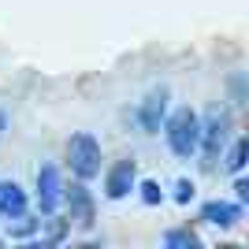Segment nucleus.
I'll list each match as a JSON object with an SVG mask.
<instances>
[{"label": "nucleus", "instance_id": "obj_9", "mask_svg": "<svg viewBox=\"0 0 249 249\" xmlns=\"http://www.w3.org/2000/svg\"><path fill=\"white\" fill-rule=\"evenodd\" d=\"M22 212H30V194H26V186L15 182V178H4V182H0V219H15V216H22Z\"/></svg>", "mask_w": 249, "mask_h": 249}, {"label": "nucleus", "instance_id": "obj_16", "mask_svg": "<svg viewBox=\"0 0 249 249\" xmlns=\"http://www.w3.org/2000/svg\"><path fill=\"white\" fill-rule=\"evenodd\" d=\"M171 197H175V205H190V201L197 197V186H194L190 178H178V182H175V194H171Z\"/></svg>", "mask_w": 249, "mask_h": 249}, {"label": "nucleus", "instance_id": "obj_2", "mask_svg": "<svg viewBox=\"0 0 249 249\" xmlns=\"http://www.w3.org/2000/svg\"><path fill=\"white\" fill-rule=\"evenodd\" d=\"M171 156L178 160H194L197 156V134H201V119L190 104H178V108H167L164 115V126H160Z\"/></svg>", "mask_w": 249, "mask_h": 249}, {"label": "nucleus", "instance_id": "obj_8", "mask_svg": "<svg viewBox=\"0 0 249 249\" xmlns=\"http://www.w3.org/2000/svg\"><path fill=\"white\" fill-rule=\"evenodd\" d=\"M242 216H246V205H238V201H223V197L205 201V205H201V212H197L201 223H208V227H219V231L238 227Z\"/></svg>", "mask_w": 249, "mask_h": 249}, {"label": "nucleus", "instance_id": "obj_7", "mask_svg": "<svg viewBox=\"0 0 249 249\" xmlns=\"http://www.w3.org/2000/svg\"><path fill=\"white\" fill-rule=\"evenodd\" d=\"M134 186H138V160L134 156H119L112 167H104V197L108 201L130 197Z\"/></svg>", "mask_w": 249, "mask_h": 249}, {"label": "nucleus", "instance_id": "obj_1", "mask_svg": "<svg viewBox=\"0 0 249 249\" xmlns=\"http://www.w3.org/2000/svg\"><path fill=\"white\" fill-rule=\"evenodd\" d=\"M201 119V134H197V156H201V167L212 171L219 164V156H223V145L231 142L234 134V115L231 108L223 104H208L205 112H197Z\"/></svg>", "mask_w": 249, "mask_h": 249}, {"label": "nucleus", "instance_id": "obj_15", "mask_svg": "<svg viewBox=\"0 0 249 249\" xmlns=\"http://www.w3.org/2000/svg\"><path fill=\"white\" fill-rule=\"evenodd\" d=\"M138 194H142V201L145 205H160L164 201V190H160V182H153V178H138Z\"/></svg>", "mask_w": 249, "mask_h": 249}, {"label": "nucleus", "instance_id": "obj_6", "mask_svg": "<svg viewBox=\"0 0 249 249\" xmlns=\"http://www.w3.org/2000/svg\"><path fill=\"white\" fill-rule=\"evenodd\" d=\"M34 201H37V216H49V212H60V201H63V175L60 167L45 160L34 175Z\"/></svg>", "mask_w": 249, "mask_h": 249}, {"label": "nucleus", "instance_id": "obj_14", "mask_svg": "<svg viewBox=\"0 0 249 249\" xmlns=\"http://www.w3.org/2000/svg\"><path fill=\"white\" fill-rule=\"evenodd\" d=\"M227 93H231V104H234V108H242V104L249 101V89H246V74L242 71H234L227 78Z\"/></svg>", "mask_w": 249, "mask_h": 249}, {"label": "nucleus", "instance_id": "obj_13", "mask_svg": "<svg viewBox=\"0 0 249 249\" xmlns=\"http://www.w3.org/2000/svg\"><path fill=\"white\" fill-rule=\"evenodd\" d=\"M164 246L167 249H201V238H197V231H190V227H171L164 234Z\"/></svg>", "mask_w": 249, "mask_h": 249}, {"label": "nucleus", "instance_id": "obj_3", "mask_svg": "<svg viewBox=\"0 0 249 249\" xmlns=\"http://www.w3.org/2000/svg\"><path fill=\"white\" fill-rule=\"evenodd\" d=\"M101 142H97L89 130H74L67 138V167H71V178H82V182H93L101 175Z\"/></svg>", "mask_w": 249, "mask_h": 249}, {"label": "nucleus", "instance_id": "obj_11", "mask_svg": "<svg viewBox=\"0 0 249 249\" xmlns=\"http://www.w3.org/2000/svg\"><path fill=\"white\" fill-rule=\"evenodd\" d=\"M246 156H249V145H246V138L242 134H231V142L223 145V167H227L231 175H242L246 171Z\"/></svg>", "mask_w": 249, "mask_h": 249}, {"label": "nucleus", "instance_id": "obj_12", "mask_svg": "<svg viewBox=\"0 0 249 249\" xmlns=\"http://www.w3.org/2000/svg\"><path fill=\"white\" fill-rule=\"evenodd\" d=\"M37 227H41V216L22 212V216L8 219V238H15V242H30L34 234H37Z\"/></svg>", "mask_w": 249, "mask_h": 249}, {"label": "nucleus", "instance_id": "obj_5", "mask_svg": "<svg viewBox=\"0 0 249 249\" xmlns=\"http://www.w3.org/2000/svg\"><path fill=\"white\" fill-rule=\"evenodd\" d=\"M167 108H171V89H167V86H153V89L138 101V108H134V123L142 126V134H149V138L160 134Z\"/></svg>", "mask_w": 249, "mask_h": 249}, {"label": "nucleus", "instance_id": "obj_4", "mask_svg": "<svg viewBox=\"0 0 249 249\" xmlns=\"http://www.w3.org/2000/svg\"><path fill=\"white\" fill-rule=\"evenodd\" d=\"M63 208H67V219H71V227H82L89 231L97 223V197L93 190H89V182H82V178H71V182H63Z\"/></svg>", "mask_w": 249, "mask_h": 249}, {"label": "nucleus", "instance_id": "obj_17", "mask_svg": "<svg viewBox=\"0 0 249 249\" xmlns=\"http://www.w3.org/2000/svg\"><path fill=\"white\" fill-rule=\"evenodd\" d=\"M234 201H238V205L249 201V178L246 175H234Z\"/></svg>", "mask_w": 249, "mask_h": 249}, {"label": "nucleus", "instance_id": "obj_18", "mask_svg": "<svg viewBox=\"0 0 249 249\" xmlns=\"http://www.w3.org/2000/svg\"><path fill=\"white\" fill-rule=\"evenodd\" d=\"M4 130H8V112L0 108V138H4Z\"/></svg>", "mask_w": 249, "mask_h": 249}, {"label": "nucleus", "instance_id": "obj_10", "mask_svg": "<svg viewBox=\"0 0 249 249\" xmlns=\"http://www.w3.org/2000/svg\"><path fill=\"white\" fill-rule=\"evenodd\" d=\"M37 234H41V246H63V242L71 238V219H67V216H56V212H49V216H41V227H37Z\"/></svg>", "mask_w": 249, "mask_h": 249}]
</instances>
